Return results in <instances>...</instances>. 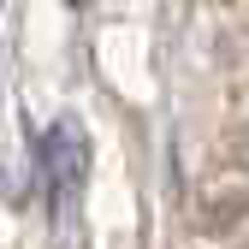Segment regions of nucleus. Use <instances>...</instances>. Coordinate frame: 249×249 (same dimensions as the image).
<instances>
[{
	"instance_id": "nucleus-1",
	"label": "nucleus",
	"mask_w": 249,
	"mask_h": 249,
	"mask_svg": "<svg viewBox=\"0 0 249 249\" xmlns=\"http://www.w3.org/2000/svg\"><path fill=\"white\" fill-rule=\"evenodd\" d=\"M42 184H48L53 208H66L77 196V184H83V137H77L71 119H59V124L42 131Z\"/></svg>"
},
{
	"instance_id": "nucleus-2",
	"label": "nucleus",
	"mask_w": 249,
	"mask_h": 249,
	"mask_svg": "<svg viewBox=\"0 0 249 249\" xmlns=\"http://www.w3.org/2000/svg\"><path fill=\"white\" fill-rule=\"evenodd\" d=\"M231 160H237V166H243V172H249V124H243V131H237V137H231Z\"/></svg>"
}]
</instances>
